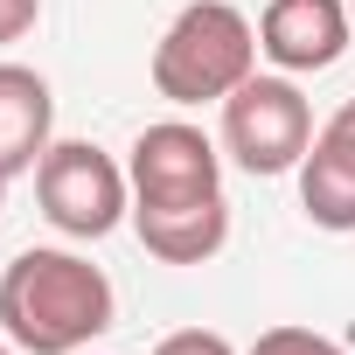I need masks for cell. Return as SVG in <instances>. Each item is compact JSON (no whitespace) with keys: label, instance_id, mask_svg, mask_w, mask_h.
Wrapping results in <instances>:
<instances>
[{"label":"cell","instance_id":"4","mask_svg":"<svg viewBox=\"0 0 355 355\" xmlns=\"http://www.w3.org/2000/svg\"><path fill=\"white\" fill-rule=\"evenodd\" d=\"M35 196H42V216L63 230V237H112L125 216H132V182H125V167L91 146V139H56L35 167Z\"/></svg>","mask_w":355,"mask_h":355},{"label":"cell","instance_id":"14","mask_svg":"<svg viewBox=\"0 0 355 355\" xmlns=\"http://www.w3.org/2000/svg\"><path fill=\"white\" fill-rule=\"evenodd\" d=\"M8 182H15V174H0V209H8Z\"/></svg>","mask_w":355,"mask_h":355},{"label":"cell","instance_id":"10","mask_svg":"<svg viewBox=\"0 0 355 355\" xmlns=\"http://www.w3.org/2000/svg\"><path fill=\"white\" fill-rule=\"evenodd\" d=\"M251 355H348V348L327 341V334H313V327H265L251 341Z\"/></svg>","mask_w":355,"mask_h":355},{"label":"cell","instance_id":"9","mask_svg":"<svg viewBox=\"0 0 355 355\" xmlns=\"http://www.w3.org/2000/svg\"><path fill=\"white\" fill-rule=\"evenodd\" d=\"M300 209H306V223H320L334 237L355 230V132H341V125L313 132V146L300 160Z\"/></svg>","mask_w":355,"mask_h":355},{"label":"cell","instance_id":"11","mask_svg":"<svg viewBox=\"0 0 355 355\" xmlns=\"http://www.w3.org/2000/svg\"><path fill=\"white\" fill-rule=\"evenodd\" d=\"M153 355H237L216 327H174V334H160L153 341Z\"/></svg>","mask_w":355,"mask_h":355},{"label":"cell","instance_id":"16","mask_svg":"<svg viewBox=\"0 0 355 355\" xmlns=\"http://www.w3.org/2000/svg\"><path fill=\"white\" fill-rule=\"evenodd\" d=\"M348 15H355V0H348Z\"/></svg>","mask_w":355,"mask_h":355},{"label":"cell","instance_id":"3","mask_svg":"<svg viewBox=\"0 0 355 355\" xmlns=\"http://www.w3.org/2000/svg\"><path fill=\"white\" fill-rule=\"evenodd\" d=\"M313 146V105L306 91L279 70V77H244L223 98V153L244 174H293Z\"/></svg>","mask_w":355,"mask_h":355},{"label":"cell","instance_id":"12","mask_svg":"<svg viewBox=\"0 0 355 355\" xmlns=\"http://www.w3.org/2000/svg\"><path fill=\"white\" fill-rule=\"evenodd\" d=\"M42 21V0H0V42H21Z\"/></svg>","mask_w":355,"mask_h":355},{"label":"cell","instance_id":"2","mask_svg":"<svg viewBox=\"0 0 355 355\" xmlns=\"http://www.w3.org/2000/svg\"><path fill=\"white\" fill-rule=\"evenodd\" d=\"M258 70V28L230 0H189L153 42V91L167 105H223Z\"/></svg>","mask_w":355,"mask_h":355},{"label":"cell","instance_id":"8","mask_svg":"<svg viewBox=\"0 0 355 355\" xmlns=\"http://www.w3.org/2000/svg\"><path fill=\"white\" fill-rule=\"evenodd\" d=\"M132 237L146 244V258L160 265H209L223 244H230V202L209 196V202H174V209H132L125 216Z\"/></svg>","mask_w":355,"mask_h":355},{"label":"cell","instance_id":"15","mask_svg":"<svg viewBox=\"0 0 355 355\" xmlns=\"http://www.w3.org/2000/svg\"><path fill=\"white\" fill-rule=\"evenodd\" d=\"M0 355H21V348H15V341H8V334H0Z\"/></svg>","mask_w":355,"mask_h":355},{"label":"cell","instance_id":"5","mask_svg":"<svg viewBox=\"0 0 355 355\" xmlns=\"http://www.w3.org/2000/svg\"><path fill=\"white\" fill-rule=\"evenodd\" d=\"M125 182H132V209H174V202H209L223 196V153L202 125L189 119H160L132 139L125 160Z\"/></svg>","mask_w":355,"mask_h":355},{"label":"cell","instance_id":"1","mask_svg":"<svg viewBox=\"0 0 355 355\" xmlns=\"http://www.w3.org/2000/svg\"><path fill=\"white\" fill-rule=\"evenodd\" d=\"M119 313L112 279L56 244L21 251L8 272H0V334H8L21 355H84Z\"/></svg>","mask_w":355,"mask_h":355},{"label":"cell","instance_id":"7","mask_svg":"<svg viewBox=\"0 0 355 355\" xmlns=\"http://www.w3.org/2000/svg\"><path fill=\"white\" fill-rule=\"evenodd\" d=\"M56 98L49 77L28 63H0V174H35L56 146Z\"/></svg>","mask_w":355,"mask_h":355},{"label":"cell","instance_id":"13","mask_svg":"<svg viewBox=\"0 0 355 355\" xmlns=\"http://www.w3.org/2000/svg\"><path fill=\"white\" fill-rule=\"evenodd\" d=\"M327 125H341V132H355V98H348V105H341V112H334Z\"/></svg>","mask_w":355,"mask_h":355},{"label":"cell","instance_id":"6","mask_svg":"<svg viewBox=\"0 0 355 355\" xmlns=\"http://www.w3.org/2000/svg\"><path fill=\"white\" fill-rule=\"evenodd\" d=\"M348 35H355L348 0H272L258 15V56L286 77L334 70L348 56Z\"/></svg>","mask_w":355,"mask_h":355}]
</instances>
